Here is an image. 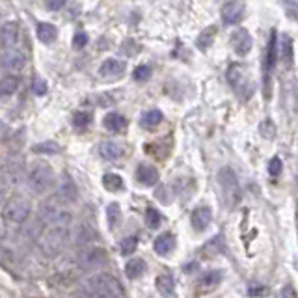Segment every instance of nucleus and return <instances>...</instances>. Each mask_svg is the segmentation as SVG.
Returning <instances> with one entry per match:
<instances>
[{
  "instance_id": "f257e3e1",
  "label": "nucleus",
  "mask_w": 298,
  "mask_h": 298,
  "mask_svg": "<svg viewBox=\"0 0 298 298\" xmlns=\"http://www.w3.org/2000/svg\"><path fill=\"white\" fill-rule=\"evenodd\" d=\"M69 228H71V214L60 212L58 216L47 226L39 235V250L47 257H56L64 250L69 238Z\"/></svg>"
},
{
  "instance_id": "f03ea898",
  "label": "nucleus",
  "mask_w": 298,
  "mask_h": 298,
  "mask_svg": "<svg viewBox=\"0 0 298 298\" xmlns=\"http://www.w3.org/2000/svg\"><path fill=\"white\" fill-rule=\"evenodd\" d=\"M76 298H125L123 289L114 276L106 272L90 276L76 289Z\"/></svg>"
},
{
  "instance_id": "7ed1b4c3",
  "label": "nucleus",
  "mask_w": 298,
  "mask_h": 298,
  "mask_svg": "<svg viewBox=\"0 0 298 298\" xmlns=\"http://www.w3.org/2000/svg\"><path fill=\"white\" fill-rule=\"evenodd\" d=\"M55 183V170L47 162H38L30 168L28 174V188L34 194H45Z\"/></svg>"
},
{
  "instance_id": "20e7f679",
  "label": "nucleus",
  "mask_w": 298,
  "mask_h": 298,
  "mask_svg": "<svg viewBox=\"0 0 298 298\" xmlns=\"http://www.w3.org/2000/svg\"><path fill=\"white\" fill-rule=\"evenodd\" d=\"M30 212H32V203L22 194H13L11 198H8L2 209L4 218L11 224H22L30 216Z\"/></svg>"
},
{
  "instance_id": "39448f33",
  "label": "nucleus",
  "mask_w": 298,
  "mask_h": 298,
  "mask_svg": "<svg viewBox=\"0 0 298 298\" xmlns=\"http://www.w3.org/2000/svg\"><path fill=\"white\" fill-rule=\"evenodd\" d=\"M218 184L222 190L224 203L233 209L240 201V186H238V177L231 168H222L218 172Z\"/></svg>"
},
{
  "instance_id": "423d86ee",
  "label": "nucleus",
  "mask_w": 298,
  "mask_h": 298,
  "mask_svg": "<svg viewBox=\"0 0 298 298\" xmlns=\"http://www.w3.org/2000/svg\"><path fill=\"white\" fill-rule=\"evenodd\" d=\"M228 80L231 84V88L235 90L238 97L246 101L250 99L252 92H254V86H252V80H250V75H248V69L240 64H233L231 67L228 69Z\"/></svg>"
},
{
  "instance_id": "0eeeda50",
  "label": "nucleus",
  "mask_w": 298,
  "mask_h": 298,
  "mask_svg": "<svg viewBox=\"0 0 298 298\" xmlns=\"http://www.w3.org/2000/svg\"><path fill=\"white\" fill-rule=\"evenodd\" d=\"M276 58H278L276 30H272L268 45H266V55H265V97H270V93H268V78H270V73L274 69V65H276Z\"/></svg>"
},
{
  "instance_id": "6e6552de",
  "label": "nucleus",
  "mask_w": 298,
  "mask_h": 298,
  "mask_svg": "<svg viewBox=\"0 0 298 298\" xmlns=\"http://www.w3.org/2000/svg\"><path fill=\"white\" fill-rule=\"evenodd\" d=\"M104 261H106V252L103 248H97V246L86 250L80 255V266L84 270H97Z\"/></svg>"
},
{
  "instance_id": "1a4fd4ad",
  "label": "nucleus",
  "mask_w": 298,
  "mask_h": 298,
  "mask_svg": "<svg viewBox=\"0 0 298 298\" xmlns=\"http://www.w3.org/2000/svg\"><path fill=\"white\" fill-rule=\"evenodd\" d=\"M231 45H233L235 55L238 56H246L252 49V36H250L248 30L244 28H238L231 34Z\"/></svg>"
},
{
  "instance_id": "9d476101",
  "label": "nucleus",
  "mask_w": 298,
  "mask_h": 298,
  "mask_svg": "<svg viewBox=\"0 0 298 298\" xmlns=\"http://www.w3.org/2000/svg\"><path fill=\"white\" fill-rule=\"evenodd\" d=\"M244 4L240 0H228L222 6V21L224 24H235L242 17Z\"/></svg>"
},
{
  "instance_id": "9b49d317",
  "label": "nucleus",
  "mask_w": 298,
  "mask_h": 298,
  "mask_svg": "<svg viewBox=\"0 0 298 298\" xmlns=\"http://www.w3.org/2000/svg\"><path fill=\"white\" fill-rule=\"evenodd\" d=\"M212 220V211L209 207H198L194 209L192 216H190V222H192V228L196 231H205L209 228V224Z\"/></svg>"
},
{
  "instance_id": "f8f14e48",
  "label": "nucleus",
  "mask_w": 298,
  "mask_h": 298,
  "mask_svg": "<svg viewBox=\"0 0 298 298\" xmlns=\"http://www.w3.org/2000/svg\"><path fill=\"white\" fill-rule=\"evenodd\" d=\"M99 73H101L103 78H110V80H112V78H118V76H121L125 73V62L116 60V58L104 60V64L101 65Z\"/></svg>"
},
{
  "instance_id": "ddd939ff",
  "label": "nucleus",
  "mask_w": 298,
  "mask_h": 298,
  "mask_svg": "<svg viewBox=\"0 0 298 298\" xmlns=\"http://www.w3.org/2000/svg\"><path fill=\"white\" fill-rule=\"evenodd\" d=\"M52 200H55L56 203H60V205H69V203H73V201L76 200L75 184L69 183V181L62 183L60 184V188L55 192V196H52Z\"/></svg>"
},
{
  "instance_id": "4468645a",
  "label": "nucleus",
  "mask_w": 298,
  "mask_h": 298,
  "mask_svg": "<svg viewBox=\"0 0 298 298\" xmlns=\"http://www.w3.org/2000/svg\"><path fill=\"white\" fill-rule=\"evenodd\" d=\"M19 24L17 22H6L2 26V45L6 50L15 49L17 41H19Z\"/></svg>"
},
{
  "instance_id": "2eb2a0df",
  "label": "nucleus",
  "mask_w": 298,
  "mask_h": 298,
  "mask_svg": "<svg viewBox=\"0 0 298 298\" xmlns=\"http://www.w3.org/2000/svg\"><path fill=\"white\" fill-rule=\"evenodd\" d=\"M26 64V56L22 55L21 50L17 49H11V50H6L4 52V67L10 71H21Z\"/></svg>"
},
{
  "instance_id": "dca6fc26",
  "label": "nucleus",
  "mask_w": 298,
  "mask_h": 298,
  "mask_svg": "<svg viewBox=\"0 0 298 298\" xmlns=\"http://www.w3.org/2000/svg\"><path fill=\"white\" fill-rule=\"evenodd\" d=\"M136 179H138V183H142L144 186H153V184L158 181V172H157V168H153V166L142 164L140 168L136 170Z\"/></svg>"
},
{
  "instance_id": "f3484780",
  "label": "nucleus",
  "mask_w": 298,
  "mask_h": 298,
  "mask_svg": "<svg viewBox=\"0 0 298 298\" xmlns=\"http://www.w3.org/2000/svg\"><path fill=\"white\" fill-rule=\"evenodd\" d=\"M103 125L104 129H109L110 132H121L127 127V119L121 114H118V112H110V114L104 116Z\"/></svg>"
},
{
  "instance_id": "a211bd4d",
  "label": "nucleus",
  "mask_w": 298,
  "mask_h": 298,
  "mask_svg": "<svg viewBox=\"0 0 298 298\" xmlns=\"http://www.w3.org/2000/svg\"><path fill=\"white\" fill-rule=\"evenodd\" d=\"M174 248H175V237L172 233H164L160 237H157V240H155V252L158 255L172 254Z\"/></svg>"
},
{
  "instance_id": "6ab92c4d",
  "label": "nucleus",
  "mask_w": 298,
  "mask_h": 298,
  "mask_svg": "<svg viewBox=\"0 0 298 298\" xmlns=\"http://www.w3.org/2000/svg\"><path fill=\"white\" fill-rule=\"evenodd\" d=\"M157 289L164 298H172L175 293L174 278L170 276V274H160V276L157 278Z\"/></svg>"
},
{
  "instance_id": "aec40b11",
  "label": "nucleus",
  "mask_w": 298,
  "mask_h": 298,
  "mask_svg": "<svg viewBox=\"0 0 298 298\" xmlns=\"http://www.w3.org/2000/svg\"><path fill=\"white\" fill-rule=\"evenodd\" d=\"M147 265L146 261L140 259V257H134V259H130L129 263H127V266H125V274H127V278H130V280H136V278H140L144 272H146Z\"/></svg>"
},
{
  "instance_id": "412c9836",
  "label": "nucleus",
  "mask_w": 298,
  "mask_h": 298,
  "mask_svg": "<svg viewBox=\"0 0 298 298\" xmlns=\"http://www.w3.org/2000/svg\"><path fill=\"white\" fill-rule=\"evenodd\" d=\"M222 278H224V270H220V268L211 270V272H205L200 280V287L205 289V291L207 289H214L218 283L222 282Z\"/></svg>"
},
{
  "instance_id": "4be33fe9",
  "label": "nucleus",
  "mask_w": 298,
  "mask_h": 298,
  "mask_svg": "<svg viewBox=\"0 0 298 298\" xmlns=\"http://www.w3.org/2000/svg\"><path fill=\"white\" fill-rule=\"evenodd\" d=\"M99 153H101V157L106 158V160H116V158L121 157L123 149H121L116 142H103V144L99 146Z\"/></svg>"
},
{
  "instance_id": "5701e85b",
  "label": "nucleus",
  "mask_w": 298,
  "mask_h": 298,
  "mask_svg": "<svg viewBox=\"0 0 298 298\" xmlns=\"http://www.w3.org/2000/svg\"><path fill=\"white\" fill-rule=\"evenodd\" d=\"M58 36V30H56L55 24H50V22H41L38 24V38L41 43H52Z\"/></svg>"
},
{
  "instance_id": "b1692460",
  "label": "nucleus",
  "mask_w": 298,
  "mask_h": 298,
  "mask_svg": "<svg viewBox=\"0 0 298 298\" xmlns=\"http://www.w3.org/2000/svg\"><path fill=\"white\" fill-rule=\"evenodd\" d=\"M216 26H209L205 28L203 32L198 36V41H196V45H198V49L200 50H207L209 47L212 45V41H214V38H216Z\"/></svg>"
},
{
  "instance_id": "393cba45",
  "label": "nucleus",
  "mask_w": 298,
  "mask_h": 298,
  "mask_svg": "<svg viewBox=\"0 0 298 298\" xmlns=\"http://www.w3.org/2000/svg\"><path fill=\"white\" fill-rule=\"evenodd\" d=\"M21 80H19V76L15 75H6L0 82V93L4 95V97H10L11 93L17 92V88H19Z\"/></svg>"
},
{
  "instance_id": "a878e982",
  "label": "nucleus",
  "mask_w": 298,
  "mask_h": 298,
  "mask_svg": "<svg viewBox=\"0 0 298 298\" xmlns=\"http://www.w3.org/2000/svg\"><path fill=\"white\" fill-rule=\"evenodd\" d=\"M160 123H162V112L157 109L149 110V112H146V114L142 116V127L144 129H155Z\"/></svg>"
},
{
  "instance_id": "bb28decb",
  "label": "nucleus",
  "mask_w": 298,
  "mask_h": 298,
  "mask_svg": "<svg viewBox=\"0 0 298 298\" xmlns=\"http://www.w3.org/2000/svg\"><path fill=\"white\" fill-rule=\"evenodd\" d=\"M280 56H282L283 64L287 65V67L293 65V41H291V38H287V36H283L282 38V43H280Z\"/></svg>"
},
{
  "instance_id": "cd10ccee",
  "label": "nucleus",
  "mask_w": 298,
  "mask_h": 298,
  "mask_svg": "<svg viewBox=\"0 0 298 298\" xmlns=\"http://www.w3.org/2000/svg\"><path fill=\"white\" fill-rule=\"evenodd\" d=\"M32 151L39 153V155H56V153H60V146L56 142H41L32 147Z\"/></svg>"
},
{
  "instance_id": "c85d7f7f",
  "label": "nucleus",
  "mask_w": 298,
  "mask_h": 298,
  "mask_svg": "<svg viewBox=\"0 0 298 298\" xmlns=\"http://www.w3.org/2000/svg\"><path fill=\"white\" fill-rule=\"evenodd\" d=\"M103 184L104 188L110 190V192H118V190L123 188V179L116 174H106L103 177Z\"/></svg>"
},
{
  "instance_id": "c756f323",
  "label": "nucleus",
  "mask_w": 298,
  "mask_h": 298,
  "mask_svg": "<svg viewBox=\"0 0 298 298\" xmlns=\"http://www.w3.org/2000/svg\"><path fill=\"white\" fill-rule=\"evenodd\" d=\"M259 134L266 140H274L276 138V125L272 119H263L259 123Z\"/></svg>"
},
{
  "instance_id": "7c9ffc66",
  "label": "nucleus",
  "mask_w": 298,
  "mask_h": 298,
  "mask_svg": "<svg viewBox=\"0 0 298 298\" xmlns=\"http://www.w3.org/2000/svg\"><path fill=\"white\" fill-rule=\"evenodd\" d=\"M119 218H121V209H119L118 203H110L106 207V220H109V228L114 229L118 226Z\"/></svg>"
},
{
  "instance_id": "2f4dec72",
  "label": "nucleus",
  "mask_w": 298,
  "mask_h": 298,
  "mask_svg": "<svg viewBox=\"0 0 298 298\" xmlns=\"http://www.w3.org/2000/svg\"><path fill=\"white\" fill-rule=\"evenodd\" d=\"M160 222H162V216H160V212H158L157 209H147V211H146V224H147V228L157 229L158 226H160Z\"/></svg>"
},
{
  "instance_id": "473e14b6",
  "label": "nucleus",
  "mask_w": 298,
  "mask_h": 298,
  "mask_svg": "<svg viewBox=\"0 0 298 298\" xmlns=\"http://www.w3.org/2000/svg\"><path fill=\"white\" fill-rule=\"evenodd\" d=\"M90 121H92V114H88V112H76L73 116V127L78 130L86 129L88 125H90Z\"/></svg>"
},
{
  "instance_id": "72a5a7b5",
  "label": "nucleus",
  "mask_w": 298,
  "mask_h": 298,
  "mask_svg": "<svg viewBox=\"0 0 298 298\" xmlns=\"http://www.w3.org/2000/svg\"><path fill=\"white\" fill-rule=\"evenodd\" d=\"M136 246H138V238L136 237H125L121 240V254L123 255H132Z\"/></svg>"
},
{
  "instance_id": "f704fd0d",
  "label": "nucleus",
  "mask_w": 298,
  "mask_h": 298,
  "mask_svg": "<svg viewBox=\"0 0 298 298\" xmlns=\"http://www.w3.org/2000/svg\"><path fill=\"white\" fill-rule=\"evenodd\" d=\"M151 76V69H149V65H138L134 69V73H132V78L138 82H144L147 80Z\"/></svg>"
},
{
  "instance_id": "c9c22d12",
  "label": "nucleus",
  "mask_w": 298,
  "mask_h": 298,
  "mask_svg": "<svg viewBox=\"0 0 298 298\" xmlns=\"http://www.w3.org/2000/svg\"><path fill=\"white\" fill-rule=\"evenodd\" d=\"M34 93L36 95H45L47 93V82L43 80V78H39V76H36L34 78Z\"/></svg>"
},
{
  "instance_id": "e433bc0d",
  "label": "nucleus",
  "mask_w": 298,
  "mask_h": 298,
  "mask_svg": "<svg viewBox=\"0 0 298 298\" xmlns=\"http://www.w3.org/2000/svg\"><path fill=\"white\" fill-rule=\"evenodd\" d=\"M282 168H283V164H282V160L278 157H274V158H270V162H268V174L270 175H278L280 172H282Z\"/></svg>"
},
{
  "instance_id": "4c0bfd02",
  "label": "nucleus",
  "mask_w": 298,
  "mask_h": 298,
  "mask_svg": "<svg viewBox=\"0 0 298 298\" xmlns=\"http://www.w3.org/2000/svg\"><path fill=\"white\" fill-rule=\"evenodd\" d=\"M88 43V36L86 32H82V30H78V32L75 34V38H73V45H75L76 49H82L84 45Z\"/></svg>"
},
{
  "instance_id": "58836bf2",
  "label": "nucleus",
  "mask_w": 298,
  "mask_h": 298,
  "mask_svg": "<svg viewBox=\"0 0 298 298\" xmlns=\"http://www.w3.org/2000/svg\"><path fill=\"white\" fill-rule=\"evenodd\" d=\"M280 298H298L296 289H294L293 285H285V287H282V291H280Z\"/></svg>"
},
{
  "instance_id": "ea45409f",
  "label": "nucleus",
  "mask_w": 298,
  "mask_h": 298,
  "mask_svg": "<svg viewBox=\"0 0 298 298\" xmlns=\"http://www.w3.org/2000/svg\"><path fill=\"white\" fill-rule=\"evenodd\" d=\"M45 6L52 11H58L65 6V0H45Z\"/></svg>"
},
{
  "instance_id": "a19ab883",
  "label": "nucleus",
  "mask_w": 298,
  "mask_h": 298,
  "mask_svg": "<svg viewBox=\"0 0 298 298\" xmlns=\"http://www.w3.org/2000/svg\"><path fill=\"white\" fill-rule=\"evenodd\" d=\"M296 183H298V175H296Z\"/></svg>"
}]
</instances>
